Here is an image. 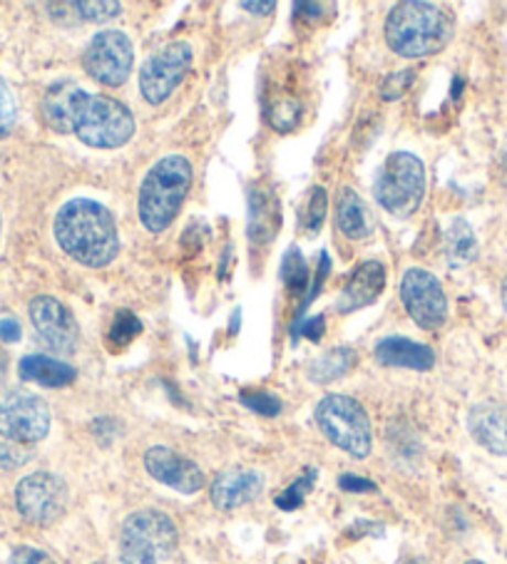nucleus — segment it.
I'll return each mask as SVG.
<instances>
[{
	"label": "nucleus",
	"instance_id": "1",
	"mask_svg": "<svg viewBox=\"0 0 507 564\" xmlns=\"http://www.w3.org/2000/svg\"><path fill=\"white\" fill-rule=\"evenodd\" d=\"M41 115L53 132L75 134L95 150L125 148L138 132V122L120 100L110 95H90L71 80L47 87Z\"/></svg>",
	"mask_w": 507,
	"mask_h": 564
},
{
	"label": "nucleus",
	"instance_id": "2",
	"mask_svg": "<svg viewBox=\"0 0 507 564\" xmlns=\"http://www.w3.org/2000/svg\"><path fill=\"white\" fill-rule=\"evenodd\" d=\"M55 241L83 267L103 269L120 254V231L112 212L95 199L65 202L53 221Z\"/></svg>",
	"mask_w": 507,
	"mask_h": 564
},
{
	"label": "nucleus",
	"instance_id": "3",
	"mask_svg": "<svg viewBox=\"0 0 507 564\" xmlns=\"http://www.w3.org/2000/svg\"><path fill=\"white\" fill-rule=\"evenodd\" d=\"M453 15L438 3L403 0L386 18V43L401 57H428L445 51L453 41Z\"/></svg>",
	"mask_w": 507,
	"mask_h": 564
},
{
	"label": "nucleus",
	"instance_id": "4",
	"mask_svg": "<svg viewBox=\"0 0 507 564\" xmlns=\"http://www.w3.org/2000/svg\"><path fill=\"white\" fill-rule=\"evenodd\" d=\"M194 172L192 162L182 154H168L148 172L140 187V219L144 229L160 235L177 219L182 204L187 202Z\"/></svg>",
	"mask_w": 507,
	"mask_h": 564
},
{
	"label": "nucleus",
	"instance_id": "5",
	"mask_svg": "<svg viewBox=\"0 0 507 564\" xmlns=\"http://www.w3.org/2000/svg\"><path fill=\"white\" fill-rule=\"evenodd\" d=\"M314 421L319 431L326 435L328 443H334L338 451H344L350 458L364 460L374 447V427L366 408L356 398L331 393L321 398L314 411Z\"/></svg>",
	"mask_w": 507,
	"mask_h": 564
},
{
	"label": "nucleus",
	"instance_id": "6",
	"mask_svg": "<svg viewBox=\"0 0 507 564\" xmlns=\"http://www.w3.org/2000/svg\"><path fill=\"white\" fill-rule=\"evenodd\" d=\"M374 197L388 214L398 219L411 217L425 197V164L413 152H393L380 167Z\"/></svg>",
	"mask_w": 507,
	"mask_h": 564
},
{
	"label": "nucleus",
	"instance_id": "7",
	"mask_svg": "<svg viewBox=\"0 0 507 564\" xmlns=\"http://www.w3.org/2000/svg\"><path fill=\"white\" fill-rule=\"evenodd\" d=\"M51 433V408L28 391L0 393V435L15 445L41 443Z\"/></svg>",
	"mask_w": 507,
	"mask_h": 564
},
{
	"label": "nucleus",
	"instance_id": "8",
	"mask_svg": "<svg viewBox=\"0 0 507 564\" xmlns=\"http://www.w3.org/2000/svg\"><path fill=\"white\" fill-rule=\"evenodd\" d=\"M194 51L190 43L174 41L160 47L150 55L140 67V93L150 105H162L170 100L172 93L184 83V77L192 70Z\"/></svg>",
	"mask_w": 507,
	"mask_h": 564
},
{
	"label": "nucleus",
	"instance_id": "9",
	"mask_svg": "<svg viewBox=\"0 0 507 564\" xmlns=\"http://www.w3.org/2000/svg\"><path fill=\"white\" fill-rule=\"evenodd\" d=\"M134 65V45L122 31L97 33L85 47V73L105 87H120L127 83Z\"/></svg>",
	"mask_w": 507,
	"mask_h": 564
},
{
	"label": "nucleus",
	"instance_id": "10",
	"mask_svg": "<svg viewBox=\"0 0 507 564\" xmlns=\"http://www.w3.org/2000/svg\"><path fill=\"white\" fill-rule=\"evenodd\" d=\"M67 485L61 475L33 473L18 482L15 505L18 512L31 524H53L61 520L67 510Z\"/></svg>",
	"mask_w": 507,
	"mask_h": 564
},
{
	"label": "nucleus",
	"instance_id": "11",
	"mask_svg": "<svg viewBox=\"0 0 507 564\" xmlns=\"http://www.w3.org/2000/svg\"><path fill=\"white\" fill-rule=\"evenodd\" d=\"M401 299L408 316L423 330H438L447 321V296L431 271L408 269L401 281Z\"/></svg>",
	"mask_w": 507,
	"mask_h": 564
},
{
	"label": "nucleus",
	"instance_id": "12",
	"mask_svg": "<svg viewBox=\"0 0 507 564\" xmlns=\"http://www.w3.org/2000/svg\"><path fill=\"white\" fill-rule=\"evenodd\" d=\"M31 321L47 348L55 354H75L80 344V328L73 311L53 296H35L31 301Z\"/></svg>",
	"mask_w": 507,
	"mask_h": 564
},
{
	"label": "nucleus",
	"instance_id": "13",
	"mask_svg": "<svg viewBox=\"0 0 507 564\" xmlns=\"http://www.w3.org/2000/svg\"><path fill=\"white\" fill-rule=\"evenodd\" d=\"M144 468H148L150 478L182 495H197L207 485L199 465L168 445H152L144 453Z\"/></svg>",
	"mask_w": 507,
	"mask_h": 564
},
{
	"label": "nucleus",
	"instance_id": "14",
	"mask_svg": "<svg viewBox=\"0 0 507 564\" xmlns=\"http://www.w3.org/2000/svg\"><path fill=\"white\" fill-rule=\"evenodd\" d=\"M120 534H127V538H134L138 542L148 544L150 550L158 552L160 560H168L170 554L177 550L180 542L177 524L172 522L170 514L152 508L127 514Z\"/></svg>",
	"mask_w": 507,
	"mask_h": 564
},
{
	"label": "nucleus",
	"instance_id": "15",
	"mask_svg": "<svg viewBox=\"0 0 507 564\" xmlns=\"http://www.w3.org/2000/svg\"><path fill=\"white\" fill-rule=\"evenodd\" d=\"M265 490V475L254 468H231L217 475L209 488L212 505L222 512H234L254 502Z\"/></svg>",
	"mask_w": 507,
	"mask_h": 564
},
{
	"label": "nucleus",
	"instance_id": "16",
	"mask_svg": "<svg viewBox=\"0 0 507 564\" xmlns=\"http://www.w3.org/2000/svg\"><path fill=\"white\" fill-rule=\"evenodd\" d=\"M467 431L487 453L507 458V403L483 401L467 413Z\"/></svg>",
	"mask_w": 507,
	"mask_h": 564
},
{
	"label": "nucleus",
	"instance_id": "17",
	"mask_svg": "<svg viewBox=\"0 0 507 564\" xmlns=\"http://www.w3.org/2000/svg\"><path fill=\"white\" fill-rule=\"evenodd\" d=\"M384 289H386L384 264H380V261H364V264L354 271V276L348 279L344 291H341L336 308L341 314H354V311L376 304L378 296L384 294Z\"/></svg>",
	"mask_w": 507,
	"mask_h": 564
},
{
	"label": "nucleus",
	"instance_id": "18",
	"mask_svg": "<svg viewBox=\"0 0 507 564\" xmlns=\"http://www.w3.org/2000/svg\"><path fill=\"white\" fill-rule=\"evenodd\" d=\"M281 224L279 199L271 187L254 184L249 189V239L254 245L265 247L277 237Z\"/></svg>",
	"mask_w": 507,
	"mask_h": 564
},
{
	"label": "nucleus",
	"instance_id": "19",
	"mask_svg": "<svg viewBox=\"0 0 507 564\" xmlns=\"http://www.w3.org/2000/svg\"><path fill=\"white\" fill-rule=\"evenodd\" d=\"M376 361L388 368H411V371H431L435 366V354L431 348L411 341V338L388 336L376 346Z\"/></svg>",
	"mask_w": 507,
	"mask_h": 564
},
{
	"label": "nucleus",
	"instance_id": "20",
	"mask_svg": "<svg viewBox=\"0 0 507 564\" xmlns=\"http://www.w3.org/2000/svg\"><path fill=\"white\" fill-rule=\"evenodd\" d=\"M336 224L338 231L350 241H364L374 235V221L360 194L350 187H344L336 202Z\"/></svg>",
	"mask_w": 507,
	"mask_h": 564
},
{
	"label": "nucleus",
	"instance_id": "21",
	"mask_svg": "<svg viewBox=\"0 0 507 564\" xmlns=\"http://www.w3.org/2000/svg\"><path fill=\"white\" fill-rule=\"evenodd\" d=\"M18 373H21L23 381L45 386V388H65L77 378V371L71 364L57 361V358L43 356V354L25 356L23 361L18 364Z\"/></svg>",
	"mask_w": 507,
	"mask_h": 564
},
{
	"label": "nucleus",
	"instance_id": "22",
	"mask_svg": "<svg viewBox=\"0 0 507 564\" xmlns=\"http://www.w3.org/2000/svg\"><path fill=\"white\" fill-rule=\"evenodd\" d=\"M358 364V354L354 348L341 346V348H331L324 356H319L314 364L309 366V381H314L319 386L334 383L338 378H344L348 371H354Z\"/></svg>",
	"mask_w": 507,
	"mask_h": 564
},
{
	"label": "nucleus",
	"instance_id": "23",
	"mask_svg": "<svg viewBox=\"0 0 507 564\" xmlns=\"http://www.w3.org/2000/svg\"><path fill=\"white\" fill-rule=\"evenodd\" d=\"M445 259L447 264L461 269L477 259V237L465 219H453L445 231Z\"/></svg>",
	"mask_w": 507,
	"mask_h": 564
},
{
	"label": "nucleus",
	"instance_id": "24",
	"mask_svg": "<svg viewBox=\"0 0 507 564\" xmlns=\"http://www.w3.org/2000/svg\"><path fill=\"white\" fill-rule=\"evenodd\" d=\"M140 334H142L140 318L134 316L132 311L120 308L115 311L110 330H107V346H110L112 351H122V348L130 346Z\"/></svg>",
	"mask_w": 507,
	"mask_h": 564
},
{
	"label": "nucleus",
	"instance_id": "25",
	"mask_svg": "<svg viewBox=\"0 0 507 564\" xmlns=\"http://www.w3.org/2000/svg\"><path fill=\"white\" fill-rule=\"evenodd\" d=\"M314 482H316V470H314V468H306L304 475H301V478H299L296 482H291L289 488H287L284 492H281L279 498L274 500L277 508H279V510H287V512L299 510L301 505L306 502L309 492L314 490Z\"/></svg>",
	"mask_w": 507,
	"mask_h": 564
},
{
	"label": "nucleus",
	"instance_id": "26",
	"mask_svg": "<svg viewBox=\"0 0 507 564\" xmlns=\"http://www.w3.org/2000/svg\"><path fill=\"white\" fill-rule=\"evenodd\" d=\"M281 276H284V284L289 286V291H294V294L306 291L309 276H311L309 264H306V259L301 257V251L296 247L287 251L284 264H281Z\"/></svg>",
	"mask_w": 507,
	"mask_h": 564
},
{
	"label": "nucleus",
	"instance_id": "27",
	"mask_svg": "<svg viewBox=\"0 0 507 564\" xmlns=\"http://www.w3.org/2000/svg\"><path fill=\"white\" fill-rule=\"evenodd\" d=\"M120 562L122 564H160L158 552L150 550L148 544L120 534Z\"/></svg>",
	"mask_w": 507,
	"mask_h": 564
},
{
	"label": "nucleus",
	"instance_id": "28",
	"mask_svg": "<svg viewBox=\"0 0 507 564\" xmlns=\"http://www.w3.org/2000/svg\"><path fill=\"white\" fill-rule=\"evenodd\" d=\"M326 212H328V194L324 187H314L311 189V197L306 204V217H304V227L309 231H319L326 221Z\"/></svg>",
	"mask_w": 507,
	"mask_h": 564
},
{
	"label": "nucleus",
	"instance_id": "29",
	"mask_svg": "<svg viewBox=\"0 0 507 564\" xmlns=\"http://www.w3.org/2000/svg\"><path fill=\"white\" fill-rule=\"evenodd\" d=\"M73 11H77V15L83 18V21H95V23H103V21H110V18L120 15L122 6L115 3V0H107V3H103V0H97V3H73Z\"/></svg>",
	"mask_w": 507,
	"mask_h": 564
},
{
	"label": "nucleus",
	"instance_id": "30",
	"mask_svg": "<svg viewBox=\"0 0 507 564\" xmlns=\"http://www.w3.org/2000/svg\"><path fill=\"white\" fill-rule=\"evenodd\" d=\"M18 120V107L11 87L0 77V140H6L13 132Z\"/></svg>",
	"mask_w": 507,
	"mask_h": 564
},
{
	"label": "nucleus",
	"instance_id": "31",
	"mask_svg": "<svg viewBox=\"0 0 507 564\" xmlns=\"http://www.w3.org/2000/svg\"><path fill=\"white\" fill-rule=\"evenodd\" d=\"M241 403L247 405L249 411L259 413V415H267V417H274V415L281 413V401L277 395H271L267 391H244Z\"/></svg>",
	"mask_w": 507,
	"mask_h": 564
},
{
	"label": "nucleus",
	"instance_id": "32",
	"mask_svg": "<svg viewBox=\"0 0 507 564\" xmlns=\"http://www.w3.org/2000/svg\"><path fill=\"white\" fill-rule=\"evenodd\" d=\"M413 83H416V70H398L393 75H388L384 85H380V97H384L386 102L398 100V97H403L408 90H411Z\"/></svg>",
	"mask_w": 507,
	"mask_h": 564
},
{
	"label": "nucleus",
	"instance_id": "33",
	"mask_svg": "<svg viewBox=\"0 0 507 564\" xmlns=\"http://www.w3.org/2000/svg\"><path fill=\"white\" fill-rule=\"evenodd\" d=\"M31 460V453L15 443H0V470H15Z\"/></svg>",
	"mask_w": 507,
	"mask_h": 564
},
{
	"label": "nucleus",
	"instance_id": "34",
	"mask_svg": "<svg viewBox=\"0 0 507 564\" xmlns=\"http://www.w3.org/2000/svg\"><path fill=\"white\" fill-rule=\"evenodd\" d=\"M11 564H55L51 554L37 547H15L11 554Z\"/></svg>",
	"mask_w": 507,
	"mask_h": 564
},
{
	"label": "nucleus",
	"instance_id": "35",
	"mask_svg": "<svg viewBox=\"0 0 507 564\" xmlns=\"http://www.w3.org/2000/svg\"><path fill=\"white\" fill-rule=\"evenodd\" d=\"M324 328H326V321H324V316L309 318V321H304V324H301V326H296V330H294V338H296L299 334H304V336L309 338V341L319 344V341H321V336H324Z\"/></svg>",
	"mask_w": 507,
	"mask_h": 564
},
{
	"label": "nucleus",
	"instance_id": "36",
	"mask_svg": "<svg viewBox=\"0 0 507 564\" xmlns=\"http://www.w3.org/2000/svg\"><path fill=\"white\" fill-rule=\"evenodd\" d=\"M338 485H341V490H346V492H374L376 490V482L358 478V475H341Z\"/></svg>",
	"mask_w": 507,
	"mask_h": 564
},
{
	"label": "nucleus",
	"instance_id": "37",
	"mask_svg": "<svg viewBox=\"0 0 507 564\" xmlns=\"http://www.w3.org/2000/svg\"><path fill=\"white\" fill-rule=\"evenodd\" d=\"M21 324H18V321L13 318V316H6V318H0V341L3 344H15V341H21Z\"/></svg>",
	"mask_w": 507,
	"mask_h": 564
},
{
	"label": "nucleus",
	"instance_id": "38",
	"mask_svg": "<svg viewBox=\"0 0 507 564\" xmlns=\"http://www.w3.org/2000/svg\"><path fill=\"white\" fill-rule=\"evenodd\" d=\"M324 8L326 6H321V3H296L294 11H296V15L314 21V18H319V11H324Z\"/></svg>",
	"mask_w": 507,
	"mask_h": 564
},
{
	"label": "nucleus",
	"instance_id": "39",
	"mask_svg": "<svg viewBox=\"0 0 507 564\" xmlns=\"http://www.w3.org/2000/svg\"><path fill=\"white\" fill-rule=\"evenodd\" d=\"M241 8H244V11H251L257 15H269V13L277 11V3H271V0H269V3H249V0H247V3H241Z\"/></svg>",
	"mask_w": 507,
	"mask_h": 564
},
{
	"label": "nucleus",
	"instance_id": "40",
	"mask_svg": "<svg viewBox=\"0 0 507 564\" xmlns=\"http://www.w3.org/2000/svg\"><path fill=\"white\" fill-rule=\"evenodd\" d=\"M8 376V354L3 351V346H0V383L6 381Z\"/></svg>",
	"mask_w": 507,
	"mask_h": 564
},
{
	"label": "nucleus",
	"instance_id": "41",
	"mask_svg": "<svg viewBox=\"0 0 507 564\" xmlns=\"http://www.w3.org/2000/svg\"><path fill=\"white\" fill-rule=\"evenodd\" d=\"M500 170H503V182H505V187H507V148L503 150V158H500Z\"/></svg>",
	"mask_w": 507,
	"mask_h": 564
},
{
	"label": "nucleus",
	"instance_id": "42",
	"mask_svg": "<svg viewBox=\"0 0 507 564\" xmlns=\"http://www.w3.org/2000/svg\"><path fill=\"white\" fill-rule=\"evenodd\" d=\"M500 299H503V306H505V314H507V276L503 279V286H500Z\"/></svg>",
	"mask_w": 507,
	"mask_h": 564
},
{
	"label": "nucleus",
	"instance_id": "43",
	"mask_svg": "<svg viewBox=\"0 0 507 564\" xmlns=\"http://www.w3.org/2000/svg\"><path fill=\"white\" fill-rule=\"evenodd\" d=\"M401 564H431V562L423 560V557H411V560H403Z\"/></svg>",
	"mask_w": 507,
	"mask_h": 564
},
{
	"label": "nucleus",
	"instance_id": "44",
	"mask_svg": "<svg viewBox=\"0 0 507 564\" xmlns=\"http://www.w3.org/2000/svg\"><path fill=\"white\" fill-rule=\"evenodd\" d=\"M465 564H485V562H481V560H471V562H465Z\"/></svg>",
	"mask_w": 507,
	"mask_h": 564
},
{
	"label": "nucleus",
	"instance_id": "45",
	"mask_svg": "<svg viewBox=\"0 0 507 564\" xmlns=\"http://www.w3.org/2000/svg\"><path fill=\"white\" fill-rule=\"evenodd\" d=\"M95 564H107V562H95Z\"/></svg>",
	"mask_w": 507,
	"mask_h": 564
},
{
	"label": "nucleus",
	"instance_id": "46",
	"mask_svg": "<svg viewBox=\"0 0 507 564\" xmlns=\"http://www.w3.org/2000/svg\"><path fill=\"white\" fill-rule=\"evenodd\" d=\"M0 227H3V221H0Z\"/></svg>",
	"mask_w": 507,
	"mask_h": 564
}]
</instances>
